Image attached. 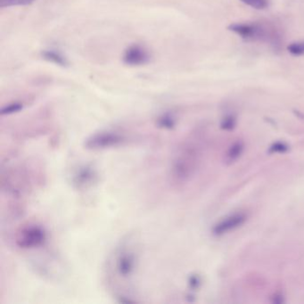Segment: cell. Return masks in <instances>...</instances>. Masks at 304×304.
<instances>
[{
    "label": "cell",
    "mask_w": 304,
    "mask_h": 304,
    "mask_svg": "<svg viewBox=\"0 0 304 304\" xmlns=\"http://www.w3.org/2000/svg\"><path fill=\"white\" fill-rule=\"evenodd\" d=\"M202 159V148L195 141L186 142L177 150L171 162L170 180L176 185H183L192 178L198 170Z\"/></svg>",
    "instance_id": "cell-1"
},
{
    "label": "cell",
    "mask_w": 304,
    "mask_h": 304,
    "mask_svg": "<svg viewBox=\"0 0 304 304\" xmlns=\"http://www.w3.org/2000/svg\"><path fill=\"white\" fill-rule=\"evenodd\" d=\"M47 237V232L41 226L29 224L20 228L15 236V242L22 249H34L42 247Z\"/></svg>",
    "instance_id": "cell-2"
},
{
    "label": "cell",
    "mask_w": 304,
    "mask_h": 304,
    "mask_svg": "<svg viewBox=\"0 0 304 304\" xmlns=\"http://www.w3.org/2000/svg\"><path fill=\"white\" fill-rule=\"evenodd\" d=\"M126 137L117 131H100L90 136L85 142L86 148L89 150H104L123 145Z\"/></svg>",
    "instance_id": "cell-3"
},
{
    "label": "cell",
    "mask_w": 304,
    "mask_h": 304,
    "mask_svg": "<svg viewBox=\"0 0 304 304\" xmlns=\"http://www.w3.org/2000/svg\"><path fill=\"white\" fill-rule=\"evenodd\" d=\"M248 214L245 211H235L223 218L214 225L212 233L215 235H223L242 227L247 222Z\"/></svg>",
    "instance_id": "cell-4"
},
{
    "label": "cell",
    "mask_w": 304,
    "mask_h": 304,
    "mask_svg": "<svg viewBox=\"0 0 304 304\" xmlns=\"http://www.w3.org/2000/svg\"><path fill=\"white\" fill-rule=\"evenodd\" d=\"M97 170L90 164H84L75 170L72 175L71 182L76 189H87L98 180Z\"/></svg>",
    "instance_id": "cell-5"
},
{
    "label": "cell",
    "mask_w": 304,
    "mask_h": 304,
    "mask_svg": "<svg viewBox=\"0 0 304 304\" xmlns=\"http://www.w3.org/2000/svg\"><path fill=\"white\" fill-rule=\"evenodd\" d=\"M137 267V256L131 251H121L116 258L115 269L118 275L127 279L134 273Z\"/></svg>",
    "instance_id": "cell-6"
},
{
    "label": "cell",
    "mask_w": 304,
    "mask_h": 304,
    "mask_svg": "<svg viewBox=\"0 0 304 304\" xmlns=\"http://www.w3.org/2000/svg\"><path fill=\"white\" fill-rule=\"evenodd\" d=\"M123 60L128 66H144L149 62L150 55L144 47L139 45H132L124 52Z\"/></svg>",
    "instance_id": "cell-7"
},
{
    "label": "cell",
    "mask_w": 304,
    "mask_h": 304,
    "mask_svg": "<svg viewBox=\"0 0 304 304\" xmlns=\"http://www.w3.org/2000/svg\"><path fill=\"white\" fill-rule=\"evenodd\" d=\"M228 29L246 40H253L260 33V29L257 26L248 23H233L228 26Z\"/></svg>",
    "instance_id": "cell-8"
},
{
    "label": "cell",
    "mask_w": 304,
    "mask_h": 304,
    "mask_svg": "<svg viewBox=\"0 0 304 304\" xmlns=\"http://www.w3.org/2000/svg\"><path fill=\"white\" fill-rule=\"evenodd\" d=\"M245 150V144L242 141H235L233 143L225 155L226 163H233L240 158Z\"/></svg>",
    "instance_id": "cell-9"
},
{
    "label": "cell",
    "mask_w": 304,
    "mask_h": 304,
    "mask_svg": "<svg viewBox=\"0 0 304 304\" xmlns=\"http://www.w3.org/2000/svg\"><path fill=\"white\" fill-rule=\"evenodd\" d=\"M41 55L45 60L54 63L55 65L63 66V67H66L69 65V63L66 60V58L63 56L62 54L58 53V52H54L53 50H45L42 52Z\"/></svg>",
    "instance_id": "cell-10"
},
{
    "label": "cell",
    "mask_w": 304,
    "mask_h": 304,
    "mask_svg": "<svg viewBox=\"0 0 304 304\" xmlns=\"http://www.w3.org/2000/svg\"><path fill=\"white\" fill-rule=\"evenodd\" d=\"M176 118L170 112H165L156 120L157 127L163 130H172L176 126Z\"/></svg>",
    "instance_id": "cell-11"
},
{
    "label": "cell",
    "mask_w": 304,
    "mask_h": 304,
    "mask_svg": "<svg viewBox=\"0 0 304 304\" xmlns=\"http://www.w3.org/2000/svg\"><path fill=\"white\" fill-rule=\"evenodd\" d=\"M36 0H0V8L16 7V6H29Z\"/></svg>",
    "instance_id": "cell-12"
},
{
    "label": "cell",
    "mask_w": 304,
    "mask_h": 304,
    "mask_svg": "<svg viewBox=\"0 0 304 304\" xmlns=\"http://www.w3.org/2000/svg\"><path fill=\"white\" fill-rule=\"evenodd\" d=\"M22 108H23V105L21 103H14V104L7 105V106H5V107L1 109L0 114L1 115H9V114H13L15 112L22 111Z\"/></svg>",
    "instance_id": "cell-13"
},
{
    "label": "cell",
    "mask_w": 304,
    "mask_h": 304,
    "mask_svg": "<svg viewBox=\"0 0 304 304\" xmlns=\"http://www.w3.org/2000/svg\"><path fill=\"white\" fill-rule=\"evenodd\" d=\"M244 4L249 6L251 8L262 10L268 8V0H241Z\"/></svg>",
    "instance_id": "cell-14"
},
{
    "label": "cell",
    "mask_w": 304,
    "mask_h": 304,
    "mask_svg": "<svg viewBox=\"0 0 304 304\" xmlns=\"http://www.w3.org/2000/svg\"><path fill=\"white\" fill-rule=\"evenodd\" d=\"M287 49L293 55H301L304 54V43H292Z\"/></svg>",
    "instance_id": "cell-15"
},
{
    "label": "cell",
    "mask_w": 304,
    "mask_h": 304,
    "mask_svg": "<svg viewBox=\"0 0 304 304\" xmlns=\"http://www.w3.org/2000/svg\"><path fill=\"white\" fill-rule=\"evenodd\" d=\"M235 120L233 117H228L223 120L222 123V127L224 129H232L235 125Z\"/></svg>",
    "instance_id": "cell-16"
},
{
    "label": "cell",
    "mask_w": 304,
    "mask_h": 304,
    "mask_svg": "<svg viewBox=\"0 0 304 304\" xmlns=\"http://www.w3.org/2000/svg\"><path fill=\"white\" fill-rule=\"evenodd\" d=\"M198 283H199V280H198V278H196V277H191V279H189V286H191L192 288L197 287Z\"/></svg>",
    "instance_id": "cell-17"
}]
</instances>
